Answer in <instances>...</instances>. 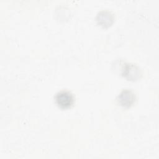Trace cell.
<instances>
[{"label": "cell", "instance_id": "cell-3", "mask_svg": "<svg viewBox=\"0 0 159 159\" xmlns=\"http://www.w3.org/2000/svg\"><path fill=\"white\" fill-rule=\"evenodd\" d=\"M135 94L130 89H123L118 95L117 101L118 104L123 107H130L135 101Z\"/></svg>", "mask_w": 159, "mask_h": 159}, {"label": "cell", "instance_id": "cell-4", "mask_svg": "<svg viewBox=\"0 0 159 159\" xmlns=\"http://www.w3.org/2000/svg\"><path fill=\"white\" fill-rule=\"evenodd\" d=\"M96 20L99 25L103 28H107L113 24L114 16L109 11L102 10L97 14Z\"/></svg>", "mask_w": 159, "mask_h": 159}, {"label": "cell", "instance_id": "cell-1", "mask_svg": "<svg viewBox=\"0 0 159 159\" xmlns=\"http://www.w3.org/2000/svg\"><path fill=\"white\" fill-rule=\"evenodd\" d=\"M121 71L122 75L125 78L132 81L139 80L142 75V71L140 68L137 65L131 63H124Z\"/></svg>", "mask_w": 159, "mask_h": 159}, {"label": "cell", "instance_id": "cell-2", "mask_svg": "<svg viewBox=\"0 0 159 159\" xmlns=\"http://www.w3.org/2000/svg\"><path fill=\"white\" fill-rule=\"evenodd\" d=\"M55 101L59 107L65 109L73 106L75 98L73 94L69 91L61 90L55 94Z\"/></svg>", "mask_w": 159, "mask_h": 159}]
</instances>
